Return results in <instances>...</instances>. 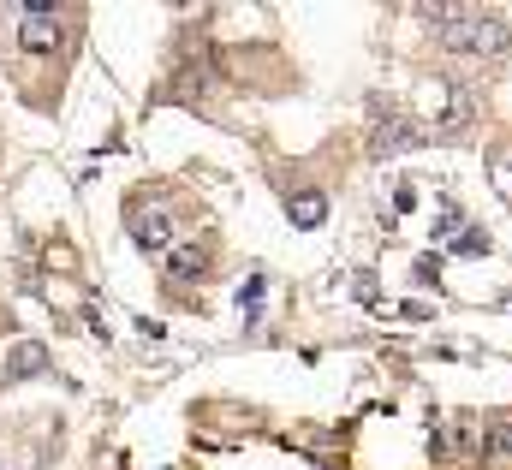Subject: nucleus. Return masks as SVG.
<instances>
[{
    "mask_svg": "<svg viewBox=\"0 0 512 470\" xmlns=\"http://www.w3.org/2000/svg\"><path fill=\"white\" fill-rule=\"evenodd\" d=\"M429 24H441V48L465 54V60H495L512 48V24L471 12V6H429Z\"/></svg>",
    "mask_w": 512,
    "mask_h": 470,
    "instance_id": "obj_1",
    "label": "nucleus"
},
{
    "mask_svg": "<svg viewBox=\"0 0 512 470\" xmlns=\"http://www.w3.org/2000/svg\"><path fill=\"white\" fill-rule=\"evenodd\" d=\"M12 18H18V48L24 54H54L60 48V18L48 6H18Z\"/></svg>",
    "mask_w": 512,
    "mask_h": 470,
    "instance_id": "obj_2",
    "label": "nucleus"
},
{
    "mask_svg": "<svg viewBox=\"0 0 512 470\" xmlns=\"http://www.w3.org/2000/svg\"><path fill=\"white\" fill-rule=\"evenodd\" d=\"M131 244L137 250H167L173 244V215L167 209H137L131 215Z\"/></svg>",
    "mask_w": 512,
    "mask_h": 470,
    "instance_id": "obj_3",
    "label": "nucleus"
},
{
    "mask_svg": "<svg viewBox=\"0 0 512 470\" xmlns=\"http://www.w3.org/2000/svg\"><path fill=\"white\" fill-rule=\"evenodd\" d=\"M471 96L459 90V84H435V125H447V131H465L471 125Z\"/></svg>",
    "mask_w": 512,
    "mask_h": 470,
    "instance_id": "obj_4",
    "label": "nucleus"
},
{
    "mask_svg": "<svg viewBox=\"0 0 512 470\" xmlns=\"http://www.w3.org/2000/svg\"><path fill=\"white\" fill-rule=\"evenodd\" d=\"M417 143H423V131L411 119H382L376 137H370V155H399V149H417Z\"/></svg>",
    "mask_w": 512,
    "mask_h": 470,
    "instance_id": "obj_5",
    "label": "nucleus"
},
{
    "mask_svg": "<svg viewBox=\"0 0 512 470\" xmlns=\"http://www.w3.org/2000/svg\"><path fill=\"white\" fill-rule=\"evenodd\" d=\"M286 215H292V227L316 233V227L328 221V197H322V191H292V197H286Z\"/></svg>",
    "mask_w": 512,
    "mask_h": 470,
    "instance_id": "obj_6",
    "label": "nucleus"
},
{
    "mask_svg": "<svg viewBox=\"0 0 512 470\" xmlns=\"http://www.w3.org/2000/svg\"><path fill=\"white\" fill-rule=\"evenodd\" d=\"M203 244H179V250H167V274L173 280H203Z\"/></svg>",
    "mask_w": 512,
    "mask_h": 470,
    "instance_id": "obj_7",
    "label": "nucleus"
},
{
    "mask_svg": "<svg viewBox=\"0 0 512 470\" xmlns=\"http://www.w3.org/2000/svg\"><path fill=\"white\" fill-rule=\"evenodd\" d=\"M42 363H48V352H42L36 340H24V346H12V352H6V381H24V375H36Z\"/></svg>",
    "mask_w": 512,
    "mask_h": 470,
    "instance_id": "obj_8",
    "label": "nucleus"
},
{
    "mask_svg": "<svg viewBox=\"0 0 512 470\" xmlns=\"http://www.w3.org/2000/svg\"><path fill=\"white\" fill-rule=\"evenodd\" d=\"M483 453H489V459H512V423L507 417H495V423L483 429Z\"/></svg>",
    "mask_w": 512,
    "mask_h": 470,
    "instance_id": "obj_9",
    "label": "nucleus"
},
{
    "mask_svg": "<svg viewBox=\"0 0 512 470\" xmlns=\"http://www.w3.org/2000/svg\"><path fill=\"white\" fill-rule=\"evenodd\" d=\"M262 292H268V280H262V274H251V280L239 286V310H245V316H256V310H262Z\"/></svg>",
    "mask_w": 512,
    "mask_h": 470,
    "instance_id": "obj_10",
    "label": "nucleus"
},
{
    "mask_svg": "<svg viewBox=\"0 0 512 470\" xmlns=\"http://www.w3.org/2000/svg\"><path fill=\"white\" fill-rule=\"evenodd\" d=\"M453 250H459V256H483V250H489V233H477V227H465V233L453 238Z\"/></svg>",
    "mask_w": 512,
    "mask_h": 470,
    "instance_id": "obj_11",
    "label": "nucleus"
},
{
    "mask_svg": "<svg viewBox=\"0 0 512 470\" xmlns=\"http://www.w3.org/2000/svg\"><path fill=\"white\" fill-rule=\"evenodd\" d=\"M411 274H417V286H435V280H441V256H417Z\"/></svg>",
    "mask_w": 512,
    "mask_h": 470,
    "instance_id": "obj_12",
    "label": "nucleus"
},
{
    "mask_svg": "<svg viewBox=\"0 0 512 470\" xmlns=\"http://www.w3.org/2000/svg\"><path fill=\"white\" fill-rule=\"evenodd\" d=\"M501 185H507V191H512V161H507V173H501Z\"/></svg>",
    "mask_w": 512,
    "mask_h": 470,
    "instance_id": "obj_13",
    "label": "nucleus"
}]
</instances>
